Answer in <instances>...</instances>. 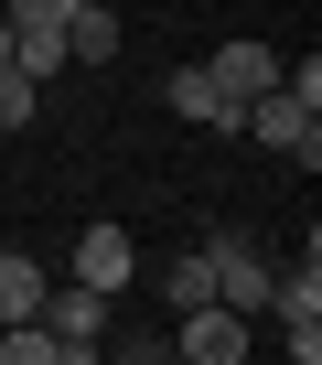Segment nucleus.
<instances>
[{"label": "nucleus", "instance_id": "f257e3e1", "mask_svg": "<svg viewBox=\"0 0 322 365\" xmlns=\"http://www.w3.org/2000/svg\"><path fill=\"white\" fill-rule=\"evenodd\" d=\"M194 258H204V279H215V312H237V322H258V312H269L279 269H269V247H258V237H215V247H194Z\"/></svg>", "mask_w": 322, "mask_h": 365}, {"label": "nucleus", "instance_id": "f03ea898", "mask_svg": "<svg viewBox=\"0 0 322 365\" xmlns=\"http://www.w3.org/2000/svg\"><path fill=\"white\" fill-rule=\"evenodd\" d=\"M11 76L22 86H43V76H65V0H11Z\"/></svg>", "mask_w": 322, "mask_h": 365}, {"label": "nucleus", "instance_id": "7ed1b4c3", "mask_svg": "<svg viewBox=\"0 0 322 365\" xmlns=\"http://www.w3.org/2000/svg\"><path fill=\"white\" fill-rule=\"evenodd\" d=\"M204 86H215L226 108H258V97L279 86V54H269L258 33H237V43H215V65H204Z\"/></svg>", "mask_w": 322, "mask_h": 365}, {"label": "nucleus", "instance_id": "20e7f679", "mask_svg": "<svg viewBox=\"0 0 322 365\" xmlns=\"http://www.w3.org/2000/svg\"><path fill=\"white\" fill-rule=\"evenodd\" d=\"M140 279V247H129V226H86L76 237V290H97L108 312H118V290Z\"/></svg>", "mask_w": 322, "mask_h": 365}, {"label": "nucleus", "instance_id": "39448f33", "mask_svg": "<svg viewBox=\"0 0 322 365\" xmlns=\"http://www.w3.org/2000/svg\"><path fill=\"white\" fill-rule=\"evenodd\" d=\"M247 129H258V140H269V150H279V161H301V172H311V161H322V118H311V108H301V97H279V86H269V97H258V108H247Z\"/></svg>", "mask_w": 322, "mask_h": 365}, {"label": "nucleus", "instance_id": "423d86ee", "mask_svg": "<svg viewBox=\"0 0 322 365\" xmlns=\"http://www.w3.org/2000/svg\"><path fill=\"white\" fill-rule=\"evenodd\" d=\"M172 365H247V322H237V312H183Z\"/></svg>", "mask_w": 322, "mask_h": 365}, {"label": "nucleus", "instance_id": "0eeeda50", "mask_svg": "<svg viewBox=\"0 0 322 365\" xmlns=\"http://www.w3.org/2000/svg\"><path fill=\"white\" fill-rule=\"evenodd\" d=\"M118 11L108 0H65V65H118Z\"/></svg>", "mask_w": 322, "mask_h": 365}, {"label": "nucleus", "instance_id": "6e6552de", "mask_svg": "<svg viewBox=\"0 0 322 365\" xmlns=\"http://www.w3.org/2000/svg\"><path fill=\"white\" fill-rule=\"evenodd\" d=\"M43 258H22V247H0V333H22V322H43Z\"/></svg>", "mask_w": 322, "mask_h": 365}, {"label": "nucleus", "instance_id": "1a4fd4ad", "mask_svg": "<svg viewBox=\"0 0 322 365\" xmlns=\"http://www.w3.org/2000/svg\"><path fill=\"white\" fill-rule=\"evenodd\" d=\"M161 97H172V118H194V129H215V140H237V129H247V108H226V97L204 86V65H183Z\"/></svg>", "mask_w": 322, "mask_h": 365}, {"label": "nucleus", "instance_id": "9d476101", "mask_svg": "<svg viewBox=\"0 0 322 365\" xmlns=\"http://www.w3.org/2000/svg\"><path fill=\"white\" fill-rule=\"evenodd\" d=\"M161 301H172V312H215V279H204V258H172V279H161Z\"/></svg>", "mask_w": 322, "mask_h": 365}, {"label": "nucleus", "instance_id": "9b49d317", "mask_svg": "<svg viewBox=\"0 0 322 365\" xmlns=\"http://www.w3.org/2000/svg\"><path fill=\"white\" fill-rule=\"evenodd\" d=\"M0 365H65V354H54L43 322H22V333H0Z\"/></svg>", "mask_w": 322, "mask_h": 365}, {"label": "nucleus", "instance_id": "f8f14e48", "mask_svg": "<svg viewBox=\"0 0 322 365\" xmlns=\"http://www.w3.org/2000/svg\"><path fill=\"white\" fill-rule=\"evenodd\" d=\"M33 97H43V86H22V76H0V129H33Z\"/></svg>", "mask_w": 322, "mask_h": 365}, {"label": "nucleus", "instance_id": "ddd939ff", "mask_svg": "<svg viewBox=\"0 0 322 365\" xmlns=\"http://www.w3.org/2000/svg\"><path fill=\"white\" fill-rule=\"evenodd\" d=\"M97 365H172L161 344H118V354H97Z\"/></svg>", "mask_w": 322, "mask_h": 365}, {"label": "nucleus", "instance_id": "4468645a", "mask_svg": "<svg viewBox=\"0 0 322 365\" xmlns=\"http://www.w3.org/2000/svg\"><path fill=\"white\" fill-rule=\"evenodd\" d=\"M0 76H11V22H0Z\"/></svg>", "mask_w": 322, "mask_h": 365}]
</instances>
